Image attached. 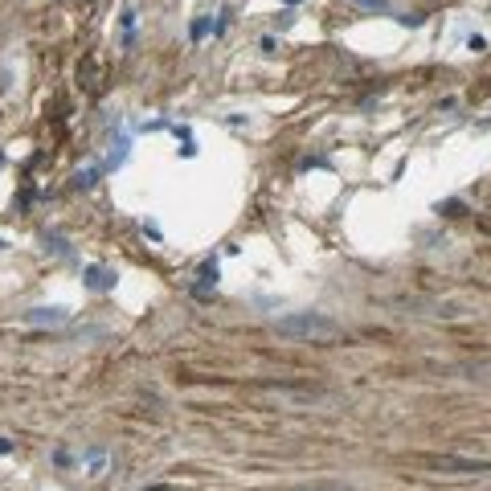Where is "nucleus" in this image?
<instances>
[{
	"label": "nucleus",
	"mask_w": 491,
	"mask_h": 491,
	"mask_svg": "<svg viewBox=\"0 0 491 491\" xmlns=\"http://www.w3.org/2000/svg\"><path fill=\"white\" fill-rule=\"evenodd\" d=\"M426 471H443V475H491V459H459V454H426L418 459Z\"/></svg>",
	"instance_id": "2"
},
{
	"label": "nucleus",
	"mask_w": 491,
	"mask_h": 491,
	"mask_svg": "<svg viewBox=\"0 0 491 491\" xmlns=\"http://www.w3.org/2000/svg\"><path fill=\"white\" fill-rule=\"evenodd\" d=\"M275 332L287 340H324V336H336L340 324L332 315H320V311H291V315L275 320Z\"/></svg>",
	"instance_id": "1"
},
{
	"label": "nucleus",
	"mask_w": 491,
	"mask_h": 491,
	"mask_svg": "<svg viewBox=\"0 0 491 491\" xmlns=\"http://www.w3.org/2000/svg\"><path fill=\"white\" fill-rule=\"evenodd\" d=\"M287 4H303V0H287Z\"/></svg>",
	"instance_id": "7"
},
{
	"label": "nucleus",
	"mask_w": 491,
	"mask_h": 491,
	"mask_svg": "<svg viewBox=\"0 0 491 491\" xmlns=\"http://www.w3.org/2000/svg\"><path fill=\"white\" fill-rule=\"evenodd\" d=\"M205 33H209V21H205V17H201V21L192 25V37H205Z\"/></svg>",
	"instance_id": "6"
},
{
	"label": "nucleus",
	"mask_w": 491,
	"mask_h": 491,
	"mask_svg": "<svg viewBox=\"0 0 491 491\" xmlns=\"http://www.w3.org/2000/svg\"><path fill=\"white\" fill-rule=\"evenodd\" d=\"M91 282H94V287H111V275H103V270H91Z\"/></svg>",
	"instance_id": "5"
},
{
	"label": "nucleus",
	"mask_w": 491,
	"mask_h": 491,
	"mask_svg": "<svg viewBox=\"0 0 491 491\" xmlns=\"http://www.w3.org/2000/svg\"><path fill=\"white\" fill-rule=\"evenodd\" d=\"M299 491H356V487H344V483H315V487H299Z\"/></svg>",
	"instance_id": "4"
},
{
	"label": "nucleus",
	"mask_w": 491,
	"mask_h": 491,
	"mask_svg": "<svg viewBox=\"0 0 491 491\" xmlns=\"http://www.w3.org/2000/svg\"><path fill=\"white\" fill-rule=\"evenodd\" d=\"M360 8H369V13H389V0H356Z\"/></svg>",
	"instance_id": "3"
}]
</instances>
